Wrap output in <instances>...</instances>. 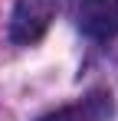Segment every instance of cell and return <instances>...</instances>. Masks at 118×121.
Returning a JSON list of instances; mask_svg holds the SVG:
<instances>
[{
	"mask_svg": "<svg viewBox=\"0 0 118 121\" xmlns=\"http://www.w3.org/2000/svg\"><path fill=\"white\" fill-rule=\"evenodd\" d=\"M56 10H59L56 0H17L10 13V39L23 46L43 39L56 20Z\"/></svg>",
	"mask_w": 118,
	"mask_h": 121,
	"instance_id": "obj_1",
	"label": "cell"
},
{
	"mask_svg": "<svg viewBox=\"0 0 118 121\" xmlns=\"http://www.w3.org/2000/svg\"><path fill=\"white\" fill-rule=\"evenodd\" d=\"M72 13L92 39H112L118 33V0H72Z\"/></svg>",
	"mask_w": 118,
	"mask_h": 121,
	"instance_id": "obj_2",
	"label": "cell"
},
{
	"mask_svg": "<svg viewBox=\"0 0 118 121\" xmlns=\"http://www.w3.org/2000/svg\"><path fill=\"white\" fill-rule=\"evenodd\" d=\"M39 121H112V95L108 92H92L76 105H66L59 111H49Z\"/></svg>",
	"mask_w": 118,
	"mask_h": 121,
	"instance_id": "obj_3",
	"label": "cell"
}]
</instances>
